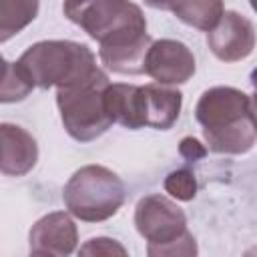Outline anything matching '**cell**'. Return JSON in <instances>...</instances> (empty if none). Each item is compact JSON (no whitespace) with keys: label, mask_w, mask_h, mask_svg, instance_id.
<instances>
[{"label":"cell","mask_w":257,"mask_h":257,"mask_svg":"<svg viewBox=\"0 0 257 257\" xmlns=\"http://www.w3.org/2000/svg\"><path fill=\"white\" fill-rule=\"evenodd\" d=\"M40 0H0V42L10 40L38 16Z\"/></svg>","instance_id":"cell-15"},{"label":"cell","mask_w":257,"mask_h":257,"mask_svg":"<svg viewBox=\"0 0 257 257\" xmlns=\"http://www.w3.org/2000/svg\"><path fill=\"white\" fill-rule=\"evenodd\" d=\"M80 253L82 255H126V249L116 243L114 239H108V237H94L90 241H86V245L80 247Z\"/></svg>","instance_id":"cell-18"},{"label":"cell","mask_w":257,"mask_h":257,"mask_svg":"<svg viewBox=\"0 0 257 257\" xmlns=\"http://www.w3.org/2000/svg\"><path fill=\"white\" fill-rule=\"evenodd\" d=\"M108 84L110 80L106 72L98 68L92 76L76 84L56 88V104L62 124L74 141L90 143L114 124L104 102V90Z\"/></svg>","instance_id":"cell-6"},{"label":"cell","mask_w":257,"mask_h":257,"mask_svg":"<svg viewBox=\"0 0 257 257\" xmlns=\"http://www.w3.org/2000/svg\"><path fill=\"white\" fill-rule=\"evenodd\" d=\"M177 2H179V0H145L147 6L157 8V10H173V6H175Z\"/></svg>","instance_id":"cell-20"},{"label":"cell","mask_w":257,"mask_h":257,"mask_svg":"<svg viewBox=\"0 0 257 257\" xmlns=\"http://www.w3.org/2000/svg\"><path fill=\"white\" fill-rule=\"evenodd\" d=\"M251 108H253V120H255V128H257V94L251 96Z\"/></svg>","instance_id":"cell-21"},{"label":"cell","mask_w":257,"mask_h":257,"mask_svg":"<svg viewBox=\"0 0 257 257\" xmlns=\"http://www.w3.org/2000/svg\"><path fill=\"white\" fill-rule=\"evenodd\" d=\"M249 4H251V6H253V4H257V0H249Z\"/></svg>","instance_id":"cell-23"},{"label":"cell","mask_w":257,"mask_h":257,"mask_svg":"<svg viewBox=\"0 0 257 257\" xmlns=\"http://www.w3.org/2000/svg\"><path fill=\"white\" fill-rule=\"evenodd\" d=\"M179 151H181V155H183L187 161L203 159V157H205V153H207V149H205L197 139H193V137H185V139L181 141Z\"/></svg>","instance_id":"cell-19"},{"label":"cell","mask_w":257,"mask_h":257,"mask_svg":"<svg viewBox=\"0 0 257 257\" xmlns=\"http://www.w3.org/2000/svg\"><path fill=\"white\" fill-rule=\"evenodd\" d=\"M34 86L36 84L32 82V78L26 74V70L18 62L4 60V76H2V86H0V100L2 102L24 100Z\"/></svg>","instance_id":"cell-16"},{"label":"cell","mask_w":257,"mask_h":257,"mask_svg":"<svg viewBox=\"0 0 257 257\" xmlns=\"http://www.w3.org/2000/svg\"><path fill=\"white\" fill-rule=\"evenodd\" d=\"M255 42L257 34L253 22L235 10H227L219 24L207 32L209 50L223 62L245 60L253 52Z\"/></svg>","instance_id":"cell-8"},{"label":"cell","mask_w":257,"mask_h":257,"mask_svg":"<svg viewBox=\"0 0 257 257\" xmlns=\"http://www.w3.org/2000/svg\"><path fill=\"white\" fill-rule=\"evenodd\" d=\"M18 64L38 88H64L92 76L96 66L94 52L74 40H40L28 46Z\"/></svg>","instance_id":"cell-2"},{"label":"cell","mask_w":257,"mask_h":257,"mask_svg":"<svg viewBox=\"0 0 257 257\" xmlns=\"http://www.w3.org/2000/svg\"><path fill=\"white\" fill-rule=\"evenodd\" d=\"M249 80H251V84H253V90H255L253 94H257V68L251 72V78H249Z\"/></svg>","instance_id":"cell-22"},{"label":"cell","mask_w":257,"mask_h":257,"mask_svg":"<svg viewBox=\"0 0 257 257\" xmlns=\"http://www.w3.org/2000/svg\"><path fill=\"white\" fill-rule=\"evenodd\" d=\"M135 227L147 241L151 257L197 255V243L187 229L185 211L161 193L147 195L137 203Z\"/></svg>","instance_id":"cell-3"},{"label":"cell","mask_w":257,"mask_h":257,"mask_svg":"<svg viewBox=\"0 0 257 257\" xmlns=\"http://www.w3.org/2000/svg\"><path fill=\"white\" fill-rule=\"evenodd\" d=\"M207 149L221 155H243L257 139L251 96L235 86H213L195 104Z\"/></svg>","instance_id":"cell-1"},{"label":"cell","mask_w":257,"mask_h":257,"mask_svg":"<svg viewBox=\"0 0 257 257\" xmlns=\"http://www.w3.org/2000/svg\"><path fill=\"white\" fill-rule=\"evenodd\" d=\"M183 106V92L169 84H145V124L157 131H169Z\"/></svg>","instance_id":"cell-13"},{"label":"cell","mask_w":257,"mask_h":257,"mask_svg":"<svg viewBox=\"0 0 257 257\" xmlns=\"http://www.w3.org/2000/svg\"><path fill=\"white\" fill-rule=\"evenodd\" d=\"M126 189L116 173L102 165H84L72 173L62 189L68 213L84 223H100L118 213Z\"/></svg>","instance_id":"cell-4"},{"label":"cell","mask_w":257,"mask_h":257,"mask_svg":"<svg viewBox=\"0 0 257 257\" xmlns=\"http://www.w3.org/2000/svg\"><path fill=\"white\" fill-rule=\"evenodd\" d=\"M251 8H253V10H255V12H257V4H253V6H251Z\"/></svg>","instance_id":"cell-24"},{"label":"cell","mask_w":257,"mask_h":257,"mask_svg":"<svg viewBox=\"0 0 257 257\" xmlns=\"http://www.w3.org/2000/svg\"><path fill=\"white\" fill-rule=\"evenodd\" d=\"M76 243L78 229L72 217L64 211H52L40 217L28 233L30 255L64 257L76 249Z\"/></svg>","instance_id":"cell-9"},{"label":"cell","mask_w":257,"mask_h":257,"mask_svg":"<svg viewBox=\"0 0 257 257\" xmlns=\"http://www.w3.org/2000/svg\"><path fill=\"white\" fill-rule=\"evenodd\" d=\"M106 110L112 122L137 131L147 126L145 124V86L114 82L108 84L104 90Z\"/></svg>","instance_id":"cell-11"},{"label":"cell","mask_w":257,"mask_h":257,"mask_svg":"<svg viewBox=\"0 0 257 257\" xmlns=\"http://www.w3.org/2000/svg\"><path fill=\"white\" fill-rule=\"evenodd\" d=\"M183 24L197 30H213L225 14L223 0H179L171 10Z\"/></svg>","instance_id":"cell-14"},{"label":"cell","mask_w":257,"mask_h":257,"mask_svg":"<svg viewBox=\"0 0 257 257\" xmlns=\"http://www.w3.org/2000/svg\"><path fill=\"white\" fill-rule=\"evenodd\" d=\"M2 139V161L0 169L6 177H24L30 173L38 161V145L34 137L18 124L2 122L0 124Z\"/></svg>","instance_id":"cell-10"},{"label":"cell","mask_w":257,"mask_h":257,"mask_svg":"<svg viewBox=\"0 0 257 257\" xmlns=\"http://www.w3.org/2000/svg\"><path fill=\"white\" fill-rule=\"evenodd\" d=\"M197 70L195 56L187 44L175 38L153 40L147 60L145 72L159 84H183Z\"/></svg>","instance_id":"cell-7"},{"label":"cell","mask_w":257,"mask_h":257,"mask_svg":"<svg viewBox=\"0 0 257 257\" xmlns=\"http://www.w3.org/2000/svg\"><path fill=\"white\" fill-rule=\"evenodd\" d=\"M62 12L100 46L147 32V18L131 0H64Z\"/></svg>","instance_id":"cell-5"},{"label":"cell","mask_w":257,"mask_h":257,"mask_svg":"<svg viewBox=\"0 0 257 257\" xmlns=\"http://www.w3.org/2000/svg\"><path fill=\"white\" fill-rule=\"evenodd\" d=\"M163 187L177 201H191L197 195V179H195V173L191 169H187V167L177 169V171H171L165 177Z\"/></svg>","instance_id":"cell-17"},{"label":"cell","mask_w":257,"mask_h":257,"mask_svg":"<svg viewBox=\"0 0 257 257\" xmlns=\"http://www.w3.org/2000/svg\"><path fill=\"white\" fill-rule=\"evenodd\" d=\"M151 44H153V38L149 36V32H145L141 36H135L116 44L98 46V58L108 70L116 74H131V76L143 74Z\"/></svg>","instance_id":"cell-12"}]
</instances>
